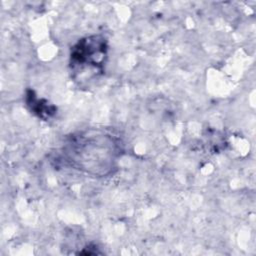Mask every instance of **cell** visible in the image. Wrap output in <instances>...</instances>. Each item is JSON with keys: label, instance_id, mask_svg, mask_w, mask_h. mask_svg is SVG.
Returning <instances> with one entry per match:
<instances>
[{"label": "cell", "instance_id": "1", "mask_svg": "<svg viewBox=\"0 0 256 256\" xmlns=\"http://www.w3.org/2000/svg\"><path fill=\"white\" fill-rule=\"evenodd\" d=\"M107 57L106 40L101 36H89L78 41L70 54L73 77L81 83L90 82L103 72Z\"/></svg>", "mask_w": 256, "mask_h": 256}]
</instances>
